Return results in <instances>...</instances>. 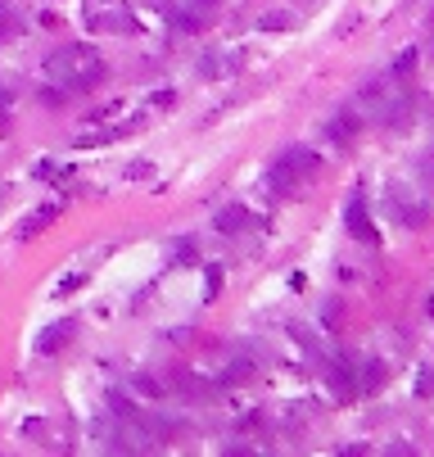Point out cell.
Wrapping results in <instances>:
<instances>
[{"instance_id":"6da1fadb","label":"cell","mask_w":434,"mask_h":457,"mask_svg":"<svg viewBox=\"0 0 434 457\" xmlns=\"http://www.w3.org/2000/svg\"><path fill=\"white\" fill-rule=\"evenodd\" d=\"M45 78L59 82L64 91H91L104 78V59L91 45H59V50L45 59Z\"/></svg>"},{"instance_id":"7a4b0ae2","label":"cell","mask_w":434,"mask_h":457,"mask_svg":"<svg viewBox=\"0 0 434 457\" xmlns=\"http://www.w3.org/2000/svg\"><path fill=\"white\" fill-rule=\"evenodd\" d=\"M321 380L331 385V394L335 398H358V367L349 363V358H326V367H321Z\"/></svg>"},{"instance_id":"3957f363","label":"cell","mask_w":434,"mask_h":457,"mask_svg":"<svg viewBox=\"0 0 434 457\" xmlns=\"http://www.w3.org/2000/svg\"><path fill=\"white\" fill-rule=\"evenodd\" d=\"M358 131H362V113H353V109H340L335 118H326L321 136H326V145H335V150H349L353 140H358Z\"/></svg>"},{"instance_id":"277c9868","label":"cell","mask_w":434,"mask_h":457,"mask_svg":"<svg viewBox=\"0 0 434 457\" xmlns=\"http://www.w3.org/2000/svg\"><path fill=\"white\" fill-rule=\"evenodd\" d=\"M276 164H281V168H285L289 177H294L298 186H303V182H312V177L321 173V154H317V150H308V145H289L285 154L276 159Z\"/></svg>"},{"instance_id":"5b68a950","label":"cell","mask_w":434,"mask_h":457,"mask_svg":"<svg viewBox=\"0 0 434 457\" xmlns=\"http://www.w3.org/2000/svg\"><path fill=\"white\" fill-rule=\"evenodd\" d=\"M73 335H77V321H68V317H64V321H50V326H45L41 335H36V354H41V358L59 354V349L68 344Z\"/></svg>"},{"instance_id":"8992f818","label":"cell","mask_w":434,"mask_h":457,"mask_svg":"<svg viewBox=\"0 0 434 457\" xmlns=\"http://www.w3.org/2000/svg\"><path fill=\"white\" fill-rule=\"evenodd\" d=\"M344 222H349V235H353V240L375 245V226H371V217H366L362 195H353V199H349V208H344Z\"/></svg>"},{"instance_id":"52a82bcc","label":"cell","mask_w":434,"mask_h":457,"mask_svg":"<svg viewBox=\"0 0 434 457\" xmlns=\"http://www.w3.org/2000/svg\"><path fill=\"white\" fill-rule=\"evenodd\" d=\"M213 226H217L222 235H236V231H245V226H249V208H245V204H226V208H222V213L213 217Z\"/></svg>"},{"instance_id":"ba28073f","label":"cell","mask_w":434,"mask_h":457,"mask_svg":"<svg viewBox=\"0 0 434 457\" xmlns=\"http://www.w3.org/2000/svg\"><path fill=\"white\" fill-rule=\"evenodd\" d=\"M59 213H64V204H41L36 213H27V217H23V226H18V235H23V240H27V235H36V231H41L45 222H55Z\"/></svg>"},{"instance_id":"9c48e42d","label":"cell","mask_w":434,"mask_h":457,"mask_svg":"<svg viewBox=\"0 0 434 457\" xmlns=\"http://www.w3.org/2000/svg\"><path fill=\"white\" fill-rule=\"evenodd\" d=\"M380 385H384V367L375 363V358H366V363L358 367V394H375Z\"/></svg>"},{"instance_id":"30bf717a","label":"cell","mask_w":434,"mask_h":457,"mask_svg":"<svg viewBox=\"0 0 434 457\" xmlns=\"http://www.w3.org/2000/svg\"><path fill=\"white\" fill-rule=\"evenodd\" d=\"M389 213L398 217V222H407V226H421V222H426V208H421V204H403L398 195L389 199Z\"/></svg>"},{"instance_id":"8fae6325","label":"cell","mask_w":434,"mask_h":457,"mask_svg":"<svg viewBox=\"0 0 434 457\" xmlns=\"http://www.w3.org/2000/svg\"><path fill=\"white\" fill-rule=\"evenodd\" d=\"M267 186H272V195H294V190H298V182H294V177L285 173L281 164H276L272 173H267Z\"/></svg>"},{"instance_id":"7c38bea8","label":"cell","mask_w":434,"mask_h":457,"mask_svg":"<svg viewBox=\"0 0 434 457\" xmlns=\"http://www.w3.org/2000/svg\"><path fill=\"white\" fill-rule=\"evenodd\" d=\"M258 27H263V32H285V27H294V14H289V9H272V14L258 18Z\"/></svg>"},{"instance_id":"4fadbf2b","label":"cell","mask_w":434,"mask_h":457,"mask_svg":"<svg viewBox=\"0 0 434 457\" xmlns=\"http://www.w3.org/2000/svg\"><path fill=\"white\" fill-rule=\"evenodd\" d=\"M412 73H417V50H403V59L393 64V82H398V87H407Z\"/></svg>"},{"instance_id":"5bb4252c","label":"cell","mask_w":434,"mask_h":457,"mask_svg":"<svg viewBox=\"0 0 434 457\" xmlns=\"http://www.w3.org/2000/svg\"><path fill=\"white\" fill-rule=\"evenodd\" d=\"M109 416H118V421H131V416H136V407H131V398L113 389V394H109Z\"/></svg>"},{"instance_id":"9a60e30c","label":"cell","mask_w":434,"mask_h":457,"mask_svg":"<svg viewBox=\"0 0 434 457\" xmlns=\"http://www.w3.org/2000/svg\"><path fill=\"white\" fill-rule=\"evenodd\" d=\"M91 23L95 27H109V32H131V18H122V14H95Z\"/></svg>"},{"instance_id":"2e32d148","label":"cell","mask_w":434,"mask_h":457,"mask_svg":"<svg viewBox=\"0 0 434 457\" xmlns=\"http://www.w3.org/2000/svg\"><path fill=\"white\" fill-rule=\"evenodd\" d=\"M172 23H177L181 32H199V27H204V18H199V14H172Z\"/></svg>"},{"instance_id":"e0dca14e","label":"cell","mask_w":434,"mask_h":457,"mask_svg":"<svg viewBox=\"0 0 434 457\" xmlns=\"http://www.w3.org/2000/svg\"><path fill=\"white\" fill-rule=\"evenodd\" d=\"M131 389L145 394V398H154V394H159V380H154V376H136V380H131Z\"/></svg>"},{"instance_id":"ac0fdd59","label":"cell","mask_w":434,"mask_h":457,"mask_svg":"<svg viewBox=\"0 0 434 457\" xmlns=\"http://www.w3.org/2000/svg\"><path fill=\"white\" fill-rule=\"evenodd\" d=\"M249 371H254L249 363H236V367L226 371V385H240V380H249Z\"/></svg>"},{"instance_id":"d6986e66","label":"cell","mask_w":434,"mask_h":457,"mask_svg":"<svg viewBox=\"0 0 434 457\" xmlns=\"http://www.w3.org/2000/svg\"><path fill=\"white\" fill-rule=\"evenodd\" d=\"M190 259H195V245H177V263H181V268H190Z\"/></svg>"},{"instance_id":"ffe728a7","label":"cell","mask_w":434,"mask_h":457,"mask_svg":"<svg viewBox=\"0 0 434 457\" xmlns=\"http://www.w3.org/2000/svg\"><path fill=\"white\" fill-rule=\"evenodd\" d=\"M217 290H222V272H217V268H208V299H213Z\"/></svg>"},{"instance_id":"44dd1931","label":"cell","mask_w":434,"mask_h":457,"mask_svg":"<svg viewBox=\"0 0 434 457\" xmlns=\"http://www.w3.org/2000/svg\"><path fill=\"white\" fill-rule=\"evenodd\" d=\"M430 389H434V376H430V371H421V380H417V394H430Z\"/></svg>"},{"instance_id":"7402d4cb","label":"cell","mask_w":434,"mask_h":457,"mask_svg":"<svg viewBox=\"0 0 434 457\" xmlns=\"http://www.w3.org/2000/svg\"><path fill=\"white\" fill-rule=\"evenodd\" d=\"M77 285H82V276H64V281H59V294H68V290H77Z\"/></svg>"},{"instance_id":"603a6c76","label":"cell","mask_w":434,"mask_h":457,"mask_svg":"<svg viewBox=\"0 0 434 457\" xmlns=\"http://www.w3.org/2000/svg\"><path fill=\"white\" fill-rule=\"evenodd\" d=\"M213 5H222V0H195V9H213Z\"/></svg>"},{"instance_id":"cb8c5ba5","label":"cell","mask_w":434,"mask_h":457,"mask_svg":"<svg viewBox=\"0 0 434 457\" xmlns=\"http://www.w3.org/2000/svg\"><path fill=\"white\" fill-rule=\"evenodd\" d=\"M426 312H430V317H434V294H430V303H426Z\"/></svg>"},{"instance_id":"d4e9b609","label":"cell","mask_w":434,"mask_h":457,"mask_svg":"<svg viewBox=\"0 0 434 457\" xmlns=\"http://www.w3.org/2000/svg\"><path fill=\"white\" fill-rule=\"evenodd\" d=\"M0 104H5V91H0Z\"/></svg>"}]
</instances>
